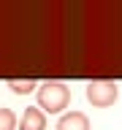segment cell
Listing matches in <instances>:
<instances>
[{"label":"cell","instance_id":"8992f818","mask_svg":"<svg viewBox=\"0 0 122 130\" xmlns=\"http://www.w3.org/2000/svg\"><path fill=\"white\" fill-rule=\"evenodd\" d=\"M19 127V119L11 108H0V130H16Z\"/></svg>","mask_w":122,"mask_h":130},{"label":"cell","instance_id":"6da1fadb","mask_svg":"<svg viewBox=\"0 0 122 130\" xmlns=\"http://www.w3.org/2000/svg\"><path fill=\"white\" fill-rule=\"evenodd\" d=\"M35 98H38V108L43 114H60L71 103V89L63 81H41Z\"/></svg>","mask_w":122,"mask_h":130},{"label":"cell","instance_id":"277c9868","mask_svg":"<svg viewBox=\"0 0 122 130\" xmlns=\"http://www.w3.org/2000/svg\"><path fill=\"white\" fill-rule=\"evenodd\" d=\"M57 130H89V119L81 111H68L57 119Z\"/></svg>","mask_w":122,"mask_h":130},{"label":"cell","instance_id":"5b68a950","mask_svg":"<svg viewBox=\"0 0 122 130\" xmlns=\"http://www.w3.org/2000/svg\"><path fill=\"white\" fill-rule=\"evenodd\" d=\"M8 87H11V92L14 95H30L33 89L38 92V81H33V79H8Z\"/></svg>","mask_w":122,"mask_h":130},{"label":"cell","instance_id":"3957f363","mask_svg":"<svg viewBox=\"0 0 122 130\" xmlns=\"http://www.w3.org/2000/svg\"><path fill=\"white\" fill-rule=\"evenodd\" d=\"M19 130H46V114L38 106H27L19 117Z\"/></svg>","mask_w":122,"mask_h":130},{"label":"cell","instance_id":"7a4b0ae2","mask_svg":"<svg viewBox=\"0 0 122 130\" xmlns=\"http://www.w3.org/2000/svg\"><path fill=\"white\" fill-rule=\"evenodd\" d=\"M84 98L87 103H92L95 108H109L117 103L119 98V87L114 79H89L84 84Z\"/></svg>","mask_w":122,"mask_h":130}]
</instances>
